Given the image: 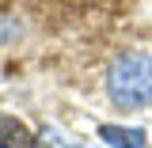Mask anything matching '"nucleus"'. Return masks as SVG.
I'll return each mask as SVG.
<instances>
[{
    "label": "nucleus",
    "instance_id": "nucleus-2",
    "mask_svg": "<svg viewBox=\"0 0 152 148\" xmlns=\"http://www.w3.org/2000/svg\"><path fill=\"white\" fill-rule=\"evenodd\" d=\"M99 137L110 148H145L148 144V133L133 129V125H99Z\"/></svg>",
    "mask_w": 152,
    "mask_h": 148
},
{
    "label": "nucleus",
    "instance_id": "nucleus-1",
    "mask_svg": "<svg viewBox=\"0 0 152 148\" xmlns=\"http://www.w3.org/2000/svg\"><path fill=\"white\" fill-rule=\"evenodd\" d=\"M107 95L122 110H137L152 99V57L141 50H126L107 69Z\"/></svg>",
    "mask_w": 152,
    "mask_h": 148
},
{
    "label": "nucleus",
    "instance_id": "nucleus-3",
    "mask_svg": "<svg viewBox=\"0 0 152 148\" xmlns=\"http://www.w3.org/2000/svg\"><path fill=\"white\" fill-rule=\"evenodd\" d=\"M53 144H57V148H72V144H65V141H61V137H53Z\"/></svg>",
    "mask_w": 152,
    "mask_h": 148
}]
</instances>
